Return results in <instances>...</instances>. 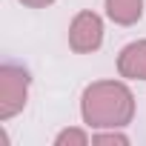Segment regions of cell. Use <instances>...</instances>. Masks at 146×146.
<instances>
[{
    "instance_id": "1",
    "label": "cell",
    "mask_w": 146,
    "mask_h": 146,
    "mask_svg": "<svg viewBox=\"0 0 146 146\" xmlns=\"http://www.w3.org/2000/svg\"><path fill=\"white\" fill-rule=\"evenodd\" d=\"M80 112L86 126L92 129H120L135 117V98L126 83L117 80H98L86 86Z\"/></svg>"
},
{
    "instance_id": "2",
    "label": "cell",
    "mask_w": 146,
    "mask_h": 146,
    "mask_svg": "<svg viewBox=\"0 0 146 146\" xmlns=\"http://www.w3.org/2000/svg\"><path fill=\"white\" fill-rule=\"evenodd\" d=\"M29 98V72L17 63L0 66V120L15 117Z\"/></svg>"
},
{
    "instance_id": "6",
    "label": "cell",
    "mask_w": 146,
    "mask_h": 146,
    "mask_svg": "<svg viewBox=\"0 0 146 146\" xmlns=\"http://www.w3.org/2000/svg\"><path fill=\"white\" fill-rule=\"evenodd\" d=\"M86 143H89V135L83 129H63L54 137V146H86Z\"/></svg>"
},
{
    "instance_id": "3",
    "label": "cell",
    "mask_w": 146,
    "mask_h": 146,
    "mask_svg": "<svg viewBox=\"0 0 146 146\" xmlns=\"http://www.w3.org/2000/svg\"><path fill=\"white\" fill-rule=\"evenodd\" d=\"M103 43V20L95 12H78L69 26V46L78 54L98 52Z\"/></svg>"
},
{
    "instance_id": "7",
    "label": "cell",
    "mask_w": 146,
    "mask_h": 146,
    "mask_svg": "<svg viewBox=\"0 0 146 146\" xmlns=\"http://www.w3.org/2000/svg\"><path fill=\"white\" fill-rule=\"evenodd\" d=\"M92 143H117V146H126L129 137L126 135H117V132H109V135H95Z\"/></svg>"
},
{
    "instance_id": "8",
    "label": "cell",
    "mask_w": 146,
    "mask_h": 146,
    "mask_svg": "<svg viewBox=\"0 0 146 146\" xmlns=\"http://www.w3.org/2000/svg\"><path fill=\"white\" fill-rule=\"evenodd\" d=\"M23 6H29V9H43V6H49V3H54V0H20Z\"/></svg>"
},
{
    "instance_id": "5",
    "label": "cell",
    "mask_w": 146,
    "mask_h": 146,
    "mask_svg": "<svg viewBox=\"0 0 146 146\" xmlns=\"http://www.w3.org/2000/svg\"><path fill=\"white\" fill-rule=\"evenodd\" d=\"M106 15L117 26H132L143 17V0H106Z\"/></svg>"
},
{
    "instance_id": "4",
    "label": "cell",
    "mask_w": 146,
    "mask_h": 146,
    "mask_svg": "<svg viewBox=\"0 0 146 146\" xmlns=\"http://www.w3.org/2000/svg\"><path fill=\"white\" fill-rule=\"evenodd\" d=\"M117 72H120V78H129V80H146V40L129 43L120 52Z\"/></svg>"
}]
</instances>
